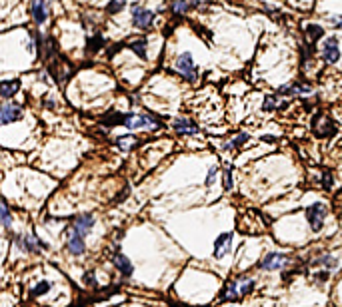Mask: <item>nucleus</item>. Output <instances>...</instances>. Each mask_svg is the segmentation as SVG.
Instances as JSON below:
<instances>
[{
	"instance_id": "obj_1",
	"label": "nucleus",
	"mask_w": 342,
	"mask_h": 307,
	"mask_svg": "<svg viewBox=\"0 0 342 307\" xmlns=\"http://www.w3.org/2000/svg\"><path fill=\"white\" fill-rule=\"evenodd\" d=\"M176 70H178L188 82H196V78H198L196 64H194V60H192V56H190L188 52H184V54H180V56L176 58Z\"/></svg>"
},
{
	"instance_id": "obj_2",
	"label": "nucleus",
	"mask_w": 342,
	"mask_h": 307,
	"mask_svg": "<svg viewBox=\"0 0 342 307\" xmlns=\"http://www.w3.org/2000/svg\"><path fill=\"white\" fill-rule=\"evenodd\" d=\"M324 218H326L324 203H312V206L306 208V220L314 231H320V228L324 226Z\"/></svg>"
},
{
	"instance_id": "obj_3",
	"label": "nucleus",
	"mask_w": 342,
	"mask_h": 307,
	"mask_svg": "<svg viewBox=\"0 0 342 307\" xmlns=\"http://www.w3.org/2000/svg\"><path fill=\"white\" fill-rule=\"evenodd\" d=\"M312 130H314L316 136L328 138V136H334V134H336V124H334L328 116L316 114V116H314V122H312Z\"/></svg>"
},
{
	"instance_id": "obj_4",
	"label": "nucleus",
	"mask_w": 342,
	"mask_h": 307,
	"mask_svg": "<svg viewBox=\"0 0 342 307\" xmlns=\"http://www.w3.org/2000/svg\"><path fill=\"white\" fill-rule=\"evenodd\" d=\"M122 124H124L126 128H130V130H134V128L156 130V128H158V122H154L150 116H142V114H128V116H124Z\"/></svg>"
},
{
	"instance_id": "obj_5",
	"label": "nucleus",
	"mask_w": 342,
	"mask_h": 307,
	"mask_svg": "<svg viewBox=\"0 0 342 307\" xmlns=\"http://www.w3.org/2000/svg\"><path fill=\"white\" fill-rule=\"evenodd\" d=\"M132 22L136 28H150L152 22H154V12L152 10H146V8H140V6H134L132 8Z\"/></svg>"
},
{
	"instance_id": "obj_6",
	"label": "nucleus",
	"mask_w": 342,
	"mask_h": 307,
	"mask_svg": "<svg viewBox=\"0 0 342 307\" xmlns=\"http://www.w3.org/2000/svg\"><path fill=\"white\" fill-rule=\"evenodd\" d=\"M288 264V258L286 255H282V253H268L266 258L260 262V269H264V271H272V269H280V268H284Z\"/></svg>"
},
{
	"instance_id": "obj_7",
	"label": "nucleus",
	"mask_w": 342,
	"mask_h": 307,
	"mask_svg": "<svg viewBox=\"0 0 342 307\" xmlns=\"http://www.w3.org/2000/svg\"><path fill=\"white\" fill-rule=\"evenodd\" d=\"M322 58L328 62V64H336L340 60V48H338V40L336 36L328 38L322 46Z\"/></svg>"
},
{
	"instance_id": "obj_8",
	"label": "nucleus",
	"mask_w": 342,
	"mask_h": 307,
	"mask_svg": "<svg viewBox=\"0 0 342 307\" xmlns=\"http://www.w3.org/2000/svg\"><path fill=\"white\" fill-rule=\"evenodd\" d=\"M22 118V108L18 104H4L0 110V122L2 124H10Z\"/></svg>"
},
{
	"instance_id": "obj_9",
	"label": "nucleus",
	"mask_w": 342,
	"mask_h": 307,
	"mask_svg": "<svg viewBox=\"0 0 342 307\" xmlns=\"http://www.w3.org/2000/svg\"><path fill=\"white\" fill-rule=\"evenodd\" d=\"M66 239H68V249H70L72 255H80V253H84V237H82L80 233H76L72 228L68 230Z\"/></svg>"
},
{
	"instance_id": "obj_10",
	"label": "nucleus",
	"mask_w": 342,
	"mask_h": 307,
	"mask_svg": "<svg viewBox=\"0 0 342 307\" xmlns=\"http://www.w3.org/2000/svg\"><path fill=\"white\" fill-rule=\"evenodd\" d=\"M30 12L36 20V24H42L48 18V8H46V0H32L30 2Z\"/></svg>"
},
{
	"instance_id": "obj_11",
	"label": "nucleus",
	"mask_w": 342,
	"mask_h": 307,
	"mask_svg": "<svg viewBox=\"0 0 342 307\" xmlns=\"http://www.w3.org/2000/svg\"><path fill=\"white\" fill-rule=\"evenodd\" d=\"M230 243H232V233H220L216 243H214V255L216 258H222L224 253L230 251Z\"/></svg>"
},
{
	"instance_id": "obj_12",
	"label": "nucleus",
	"mask_w": 342,
	"mask_h": 307,
	"mask_svg": "<svg viewBox=\"0 0 342 307\" xmlns=\"http://www.w3.org/2000/svg\"><path fill=\"white\" fill-rule=\"evenodd\" d=\"M92 226H94V218H92V216H80V218H76V220H74L72 230L84 237V235L90 231V228H92Z\"/></svg>"
},
{
	"instance_id": "obj_13",
	"label": "nucleus",
	"mask_w": 342,
	"mask_h": 307,
	"mask_svg": "<svg viewBox=\"0 0 342 307\" xmlns=\"http://www.w3.org/2000/svg\"><path fill=\"white\" fill-rule=\"evenodd\" d=\"M112 262H114V266L122 271L124 277H130V275H132L134 268H132V264H130V260L126 258V255H122V253H114V255H112Z\"/></svg>"
},
{
	"instance_id": "obj_14",
	"label": "nucleus",
	"mask_w": 342,
	"mask_h": 307,
	"mask_svg": "<svg viewBox=\"0 0 342 307\" xmlns=\"http://www.w3.org/2000/svg\"><path fill=\"white\" fill-rule=\"evenodd\" d=\"M310 92H312V88L308 84H290V86L280 88V94H288V96H304Z\"/></svg>"
},
{
	"instance_id": "obj_15",
	"label": "nucleus",
	"mask_w": 342,
	"mask_h": 307,
	"mask_svg": "<svg viewBox=\"0 0 342 307\" xmlns=\"http://www.w3.org/2000/svg\"><path fill=\"white\" fill-rule=\"evenodd\" d=\"M238 295H248L252 289H254V281L250 277H238V279H232Z\"/></svg>"
},
{
	"instance_id": "obj_16",
	"label": "nucleus",
	"mask_w": 342,
	"mask_h": 307,
	"mask_svg": "<svg viewBox=\"0 0 342 307\" xmlns=\"http://www.w3.org/2000/svg\"><path fill=\"white\" fill-rule=\"evenodd\" d=\"M174 130L178 134H198V126L192 124L190 120H176L174 122Z\"/></svg>"
},
{
	"instance_id": "obj_17",
	"label": "nucleus",
	"mask_w": 342,
	"mask_h": 307,
	"mask_svg": "<svg viewBox=\"0 0 342 307\" xmlns=\"http://www.w3.org/2000/svg\"><path fill=\"white\" fill-rule=\"evenodd\" d=\"M18 88H20L18 80H10V82L6 80V82L0 84V94H2V98H12L18 92Z\"/></svg>"
},
{
	"instance_id": "obj_18",
	"label": "nucleus",
	"mask_w": 342,
	"mask_h": 307,
	"mask_svg": "<svg viewBox=\"0 0 342 307\" xmlns=\"http://www.w3.org/2000/svg\"><path fill=\"white\" fill-rule=\"evenodd\" d=\"M322 34H324V30H322L318 24H308V26H306V38H308L310 44H314Z\"/></svg>"
},
{
	"instance_id": "obj_19",
	"label": "nucleus",
	"mask_w": 342,
	"mask_h": 307,
	"mask_svg": "<svg viewBox=\"0 0 342 307\" xmlns=\"http://www.w3.org/2000/svg\"><path fill=\"white\" fill-rule=\"evenodd\" d=\"M282 106H286V102H280L278 96H266V100H264V110L266 112H270L274 108H282Z\"/></svg>"
},
{
	"instance_id": "obj_20",
	"label": "nucleus",
	"mask_w": 342,
	"mask_h": 307,
	"mask_svg": "<svg viewBox=\"0 0 342 307\" xmlns=\"http://www.w3.org/2000/svg\"><path fill=\"white\" fill-rule=\"evenodd\" d=\"M128 48H132V50H134V52H136L140 58H146V40H144V38L130 42V44H128Z\"/></svg>"
},
{
	"instance_id": "obj_21",
	"label": "nucleus",
	"mask_w": 342,
	"mask_h": 307,
	"mask_svg": "<svg viewBox=\"0 0 342 307\" xmlns=\"http://www.w3.org/2000/svg\"><path fill=\"white\" fill-rule=\"evenodd\" d=\"M116 144H118L120 150H130V148L136 146V136H120L116 140Z\"/></svg>"
},
{
	"instance_id": "obj_22",
	"label": "nucleus",
	"mask_w": 342,
	"mask_h": 307,
	"mask_svg": "<svg viewBox=\"0 0 342 307\" xmlns=\"http://www.w3.org/2000/svg\"><path fill=\"white\" fill-rule=\"evenodd\" d=\"M188 8H190V2H188V0H174V4H172L174 14H178V16H182Z\"/></svg>"
},
{
	"instance_id": "obj_23",
	"label": "nucleus",
	"mask_w": 342,
	"mask_h": 307,
	"mask_svg": "<svg viewBox=\"0 0 342 307\" xmlns=\"http://www.w3.org/2000/svg\"><path fill=\"white\" fill-rule=\"evenodd\" d=\"M124 4H126V0H110L108 6H106V12L108 14H116V12H120L124 8Z\"/></svg>"
},
{
	"instance_id": "obj_24",
	"label": "nucleus",
	"mask_w": 342,
	"mask_h": 307,
	"mask_svg": "<svg viewBox=\"0 0 342 307\" xmlns=\"http://www.w3.org/2000/svg\"><path fill=\"white\" fill-rule=\"evenodd\" d=\"M102 36L100 34H96V36H92L90 40H88V52H96V50H100V46H102Z\"/></svg>"
},
{
	"instance_id": "obj_25",
	"label": "nucleus",
	"mask_w": 342,
	"mask_h": 307,
	"mask_svg": "<svg viewBox=\"0 0 342 307\" xmlns=\"http://www.w3.org/2000/svg\"><path fill=\"white\" fill-rule=\"evenodd\" d=\"M36 247H42V243H40L34 235H26V239H24V249H26V251H38Z\"/></svg>"
},
{
	"instance_id": "obj_26",
	"label": "nucleus",
	"mask_w": 342,
	"mask_h": 307,
	"mask_svg": "<svg viewBox=\"0 0 342 307\" xmlns=\"http://www.w3.org/2000/svg\"><path fill=\"white\" fill-rule=\"evenodd\" d=\"M48 289H50V283H48V281H42V283L36 285V289H32V297H38V295L46 293Z\"/></svg>"
},
{
	"instance_id": "obj_27",
	"label": "nucleus",
	"mask_w": 342,
	"mask_h": 307,
	"mask_svg": "<svg viewBox=\"0 0 342 307\" xmlns=\"http://www.w3.org/2000/svg\"><path fill=\"white\" fill-rule=\"evenodd\" d=\"M222 186H224V190L232 188V176H230V168L228 166L224 168V174H222Z\"/></svg>"
},
{
	"instance_id": "obj_28",
	"label": "nucleus",
	"mask_w": 342,
	"mask_h": 307,
	"mask_svg": "<svg viewBox=\"0 0 342 307\" xmlns=\"http://www.w3.org/2000/svg\"><path fill=\"white\" fill-rule=\"evenodd\" d=\"M248 140V134H240V136H236L234 138V142L232 144H228V148H240L244 142H246Z\"/></svg>"
},
{
	"instance_id": "obj_29",
	"label": "nucleus",
	"mask_w": 342,
	"mask_h": 307,
	"mask_svg": "<svg viewBox=\"0 0 342 307\" xmlns=\"http://www.w3.org/2000/svg\"><path fill=\"white\" fill-rule=\"evenodd\" d=\"M0 208H2V226H4V228H10V214H8V206H6V203H2Z\"/></svg>"
},
{
	"instance_id": "obj_30",
	"label": "nucleus",
	"mask_w": 342,
	"mask_h": 307,
	"mask_svg": "<svg viewBox=\"0 0 342 307\" xmlns=\"http://www.w3.org/2000/svg\"><path fill=\"white\" fill-rule=\"evenodd\" d=\"M216 174H218V170H216V168H212V170H210V174L206 176V186H212V184H214Z\"/></svg>"
},
{
	"instance_id": "obj_31",
	"label": "nucleus",
	"mask_w": 342,
	"mask_h": 307,
	"mask_svg": "<svg viewBox=\"0 0 342 307\" xmlns=\"http://www.w3.org/2000/svg\"><path fill=\"white\" fill-rule=\"evenodd\" d=\"M330 186H332V178H330V176H328V174H324V188H326V190H328V188H330Z\"/></svg>"
},
{
	"instance_id": "obj_32",
	"label": "nucleus",
	"mask_w": 342,
	"mask_h": 307,
	"mask_svg": "<svg viewBox=\"0 0 342 307\" xmlns=\"http://www.w3.org/2000/svg\"><path fill=\"white\" fill-rule=\"evenodd\" d=\"M332 22L338 26V28H342V16H338V18H332Z\"/></svg>"
},
{
	"instance_id": "obj_33",
	"label": "nucleus",
	"mask_w": 342,
	"mask_h": 307,
	"mask_svg": "<svg viewBox=\"0 0 342 307\" xmlns=\"http://www.w3.org/2000/svg\"><path fill=\"white\" fill-rule=\"evenodd\" d=\"M92 279H94V277H92V273H86V275H84V281H86V283H94Z\"/></svg>"
}]
</instances>
